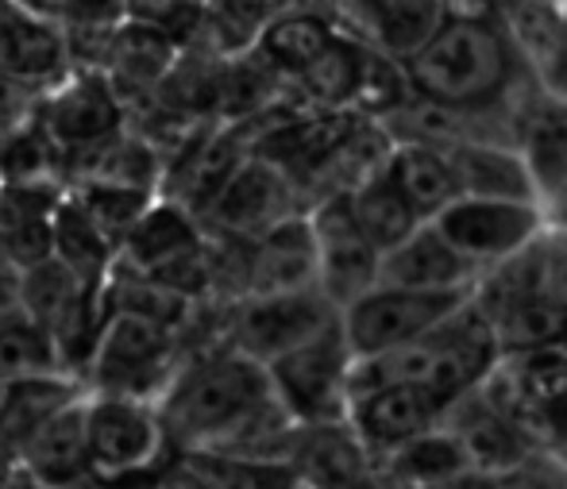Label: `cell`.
Instances as JSON below:
<instances>
[{"label": "cell", "instance_id": "9c48e42d", "mask_svg": "<svg viewBox=\"0 0 567 489\" xmlns=\"http://www.w3.org/2000/svg\"><path fill=\"white\" fill-rule=\"evenodd\" d=\"M309 223H313L317 254H321V293L343 312L379 285L382 254L359 228L351 194L317 200L309 208Z\"/></svg>", "mask_w": 567, "mask_h": 489}, {"label": "cell", "instance_id": "4316f807", "mask_svg": "<svg viewBox=\"0 0 567 489\" xmlns=\"http://www.w3.org/2000/svg\"><path fill=\"white\" fill-rule=\"evenodd\" d=\"M386 459H390L394 478L405 489H436L444 482H455V478L475 475L463 444L444 428V424L433 431H425V436H417L413 444L398 447V451L386 455Z\"/></svg>", "mask_w": 567, "mask_h": 489}, {"label": "cell", "instance_id": "8992f818", "mask_svg": "<svg viewBox=\"0 0 567 489\" xmlns=\"http://www.w3.org/2000/svg\"><path fill=\"white\" fill-rule=\"evenodd\" d=\"M35 119L62 155H82L127 132V104L105 70H74L54 90L39 93Z\"/></svg>", "mask_w": 567, "mask_h": 489}, {"label": "cell", "instance_id": "9a60e30c", "mask_svg": "<svg viewBox=\"0 0 567 489\" xmlns=\"http://www.w3.org/2000/svg\"><path fill=\"white\" fill-rule=\"evenodd\" d=\"M209 247V231L197 220L189 208H182L178 200L158 194L155 205L143 212V220L127 231V239L120 243L116 267L135 270V274H158V270L174 267V262L189 259V254Z\"/></svg>", "mask_w": 567, "mask_h": 489}, {"label": "cell", "instance_id": "484cf974", "mask_svg": "<svg viewBox=\"0 0 567 489\" xmlns=\"http://www.w3.org/2000/svg\"><path fill=\"white\" fill-rule=\"evenodd\" d=\"M390 174L402 186V194L410 197V205L417 208L425 220H436L444 208H452L460 200V178L452 170V158L444 150L429 147H394L390 155Z\"/></svg>", "mask_w": 567, "mask_h": 489}, {"label": "cell", "instance_id": "4dcf8cb0", "mask_svg": "<svg viewBox=\"0 0 567 489\" xmlns=\"http://www.w3.org/2000/svg\"><path fill=\"white\" fill-rule=\"evenodd\" d=\"M85 290H90V285L78 282L59 259L23 270V309H28V316L35 320L43 332H51V340H54V327L70 316V309L82 301Z\"/></svg>", "mask_w": 567, "mask_h": 489}, {"label": "cell", "instance_id": "8d00e7d4", "mask_svg": "<svg viewBox=\"0 0 567 489\" xmlns=\"http://www.w3.org/2000/svg\"><path fill=\"white\" fill-rule=\"evenodd\" d=\"M545 212H548V223H553V228L567 231V197L553 200V205H545Z\"/></svg>", "mask_w": 567, "mask_h": 489}, {"label": "cell", "instance_id": "7c38bea8", "mask_svg": "<svg viewBox=\"0 0 567 489\" xmlns=\"http://www.w3.org/2000/svg\"><path fill=\"white\" fill-rule=\"evenodd\" d=\"M449 405H444L436 393L421 389V386H386V389H371L359 393L351 400V431L363 444L367 455H394L398 447L413 444L425 431L441 428Z\"/></svg>", "mask_w": 567, "mask_h": 489}, {"label": "cell", "instance_id": "d6986e66", "mask_svg": "<svg viewBox=\"0 0 567 489\" xmlns=\"http://www.w3.org/2000/svg\"><path fill=\"white\" fill-rule=\"evenodd\" d=\"M452 170L460 178L463 197L478 200H537V178L529 170V158L517 143H467L449 150Z\"/></svg>", "mask_w": 567, "mask_h": 489}, {"label": "cell", "instance_id": "d590c367", "mask_svg": "<svg viewBox=\"0 0 567 489\" xmlns=\"http://www.w3.org/2000/svg\"><path fill=\"white\" fill-rule=\"evenodd\" d=\"M155 489H217V486H213L209 478L194 467V462H182V467L166 470L163 482H158Z\"/></svg>", "mask_w": 567, "mask_h": 489}, {"label": "cell", "instance_id": "d6a6232c", "mask_svg": "<svg viewBox=\"0 0 567 489\" xmlns=\"http://www.w3.org/2000/svg\"><path fill=\"white\" fill-rule=\"evenodd\" d=\"M478 489H567V455L537 451L502 475H483Z\"/></svg>", "mask_w": 567, "mask_h": 489}, {"label": "cell", "instance_id": "7402d4cb", "mask_svg": "<svg viewBox=\"0 0 567 489\" xmlns=\"http://www.w3.org/2000/svg\"><path fill=\"white\" fill-rule=\"evenodd\" d=\"M340 39V28L321 12H309V8H286L275 15L267 31H262L259 46L255 51L270 62L282 77L298 82L306 70H313L324 59L332 43Z\"/></svg>", "mask_w": 567, "mask_h": 489}, {"label": "cell", "instance_id": "ee69618b", "mask_svg": "<svg viewBox=\"0 0 567 489\" xmlns=\"http://www.w3.org/2000/svg\"><path fill=\"white\" fill-rule=\"evenodd\" d=\"M278 4H286V0H278Z\"/></svg>", "mask_w": 567, "mask_h": 489}, {"label": "cell", "instance_id": "277c9868", "mask_svg": "<svg viewBox=\"0 0 567 489\" xmlns=\"http://www.w3.org/2000/svg\"><path fill=\"white\" fill-rule=\"evenodd\" d=\"M475 293H417L398 290V285H374L371 293L340 312V324L355 358L390 355V351L421 343L452 316H460L475 301Z\"/></svg>", "mask_w": 567, "mask_h": 489}, {"label": "cell", "instance_id": "b9f144b4", "mask_svg": "<svg viewBox=\"0 0 567 489\" xmlns=\"http://www.w3.org/2000/svg\"><path fill=\"white\" fill-rule=\"evenodd\" d=\"M0 408H4V386H0Z\"/></svg>", "mask_w": 567, "mask_h": 489}, {"label": "cell", "instance_id": "52a82bcc", "mask_svg": "<svg viewBox=\"0 0 567 489\" xmlns=\"http://www.w3.org/2000/svg\"><path fill=\"white\" fill-rule=\"evenodd\" d=\"M436 228L449 236L460 254H467L478 270H494L502 262L525 254L548 228V212L537 200H478L460 197L436 216Z\"/></svg>", "mask_w": 567, "mask_h": 489}, {"label": "cell", "instance_id": "5b68a950", "mask_svg": "<svg viewBox=\"0 0 567 489\" xmlns=\"http://www.w3.org/2000/svg\"><path fill=\"white\" fill-rule=\"evenodd\" d=\"M340 324V309L321 290L278 293V296H244L228 320V347L255 363L270 366L275 358L306 347L309 340Z\"/></svg>", "mask_w": 567, "mask_h": 489}, {"label": "cell", "instance_id": "4fadbf2b", "mask_svg": "<svg viewBox=\"0 0 567 489\" xmlns=\"http://www.w3.org/2000/svg\"><path fill=\"white\" fill-rule=\"evenodd\" d=\"M483 282V270L449 243L433 220L421 223L405 243L379 259V285L417 293H475Z\"/></svg>", "mask_w": 567, "mask_h": 489}, {"label": "cell", "instance_id": "f35d334b", "mask_svg": "<svg viewBox=\"0 0 567 489\" xmlns=\"http://www.w3.org/2000/svg\"><path fill=\"white\" fill-rule=\"evenodd\" d=\"M436 489H478V475H467V478H455V482H444Z\"/></svg>", "mask_w": 567, "mask_h": 489}, {"label": "cell", "instance_id": "74e56055", "mask_svg": "<svg viewBox=\"0 0 567 489\" xmlns=\"http://www.w3.org/2000/svg\"><path fill=\"white\" fill-rule=\"evenodd\" d=\"M16 478H23L20 467H16V462L8 459V455H0V489H4L8 482H16Z\"/></svg>", "mask_w": 567, "mask_h": 489}, {"label": "cell", "instance_id": "1f68e13d", "mask_svg": "<svg viewBox=\"0 0 567 489\" xmlns=\"http://www.w3.org/2000/svg\"><path fill=\"white\" fill-rule=\"evenodd\" d=\"M525 267H529L533 293L567 312V231L548 223L545 236L525 251Z\"/></svg>", "mask_w": 567, "mask_h": 489}, {"label": "cell", "instance_id": "e0dca14e", "mask_svg": "<svg viewBox=\"0 0 567 489\" xmlns=\"http://www.w3.org/2000/svg\"><path fill=\"white\" fill-rule=\"evenodd\" d=\"M82 397H90L82 378L74 374H39V378H23L4 386V408H0V455L20 467V455L28 451V444L54 420L59 413H66L70 405H78Z\"/></svg>", "mask_w": 567, "mask_h": 489}, {"label": "cell", "instance_id": "5bb4252c", "mask_svg": "<svg viewBox=\"0 0 567 489\" xmlns=\"http://www.w3.org/2000/svg\"><path fill=\"white\" fill-rule=\"evenodd\" d=\"M444 428L463 444V451H467L478 478L502 475V470L525 462L529 455L545 451V447L533 444L514 420H506V416L483 397V389H471L467 397L455 400L449 408V416H444Z\"/></svg>", "mask_w": 567, "mask_h": 489}, {"label": "cell", "instance_id": "7bdbcfd3", "mask_svg": "<svg viewBox=\"0 0 567 489\" xmlns=\"http://www.w3.org/2000/svg\"><path fill=\"white\" fill-rule=\"evenodd\" d=\"M298 489H309V486H298Z\"/></svg>", "mask_w": 567, "mask_h": 489}, {"label": "cell", "instance_id": "836d02e7", "mask_svg": "<svg viewBox=\"0 0 567 489\" xmlns=\"http://www.w3.org/2000/svg\"><path fill=\"white\" fill-rule=\"evenodd\" d=\"M66 31H116L127 23V0H51Z\"/></svg>", "mask_w": 567, "mask_h": 489}, {"label": "cell", "instance_id": "cb8c5ba5", "mask_svg": "<svg viewBox=\"0 0 567 489\" xmlns=\"http://www.w3.org/2000/svg\"><path fill=\"white\" fill-rule=\"evenodd\" d=\"M351 208H355L359 228H363V236L371 239L379 254L394 251V247L405 243L421 223H429L425 216L410 205V197L402 194V186L394 181L390 166L374 174V178H367L359 189H351Z\"/></svg>", "mask_w": 567, "mask_h": 489}, {"label": "cell", "instance_id": "60d3db41", "mask_svg": "<svg viewBox=\"0 0 567 489\" xmlns=\"http://www.w3.org/2000/svg\"><path fill=\"white\" fill-rule=\"evenodd\" d=\"M545 4H553V8H564V12H567V0H545Z\"/></svg>", "mask_w": 567, "mask_h": 489}, {"label": "cell", "instance_id": "83f0119b", "mask_svg": "<svg viewBox=\"0 0 567 489\" xmlns=\"http://www.w3.org/2000/svg\"><path fill=\"white\" fill-rule=\"evenodd\" d=\"M39 374H66L51 332H43L28 316V309L4 312L0 316V386L39 378Z\"/></svg>", "mask_w": 567, "mask_h": 489}, {"label": "cell", "instance_id": "30bf717a", "mask_svg": "<svg viewBox=\"0 0 567 489\" xmlns=\"http://www.w3.org/2000/svg\"><path fill=\"white\" fill-rule=\"evenodd\" d=\"M85 436L97 478H124L151 467L166 444L163 413L147 400L93 397L85 400Z\"/></svg>", "mask_w": 567, "mask_h": 489}, {"label": "cell", "instance_id": "6da1fadb", "mask_svg": "<svg viewBox=\"0 0 567 489\" xmlns=\"http://www.w3.org/2000/svg\"><path fill=\"white\" fill-rule=\"evenodd\" d=\"M517 46L502 23L449 20L421 54L405 62L417 97L444 108L483 112L502 101L514 82Z\"/></svg>", "mask_w": 567, "mask_h": 489}, {"label": "cell", "instance_id": "ffe728a7", "mask_svg": "<svg viewBox=\"0 0 567 489\" xmlns=\"http://www.w3.org/2000/svg\"><path fill=\"white\" fill-rule=\"evenodd\" d=\"M367 43L398 62H410L449 23L444 0H355Z\"/></svg>", "mask_w": 567, "mask_h": 489}, {"label": "cell", "instance_id": "ab89813d", "mask_svg": "<svg viewBox=\"0 0 567 489\" xmlns=\"http://www.w3.org/2000/svg\"><path fill=\"white\" fill-rule=\"evenodd\" d=\"M12 267V259H8V247H4V236H0V270Z\"/></svg>", "mask_w": 567, "mask_h": 489}, {"label": "cell", "instance_id": "2e32d148", "mask_svg": "<svg viewBox=\"0 0 567 489\" xmlns=\"http://www.w3.org/2000/svg\"><path fill=\"white\" fill-rule=\"evenodd\" d=\"M85 400L59 413L20 455V475L43 489H82L97 478L90 459V436H85Z\"/></svg>", "mask_w": 567, "mask_h": 489}, {"label": "cell", "instance_id": "ac0fdd59", "mask_svg": "<svg viewBox=\"0 0 567 489\" xmlns=\"http://www.w3.org/2000/svg\"><path fill=\"white\" fill-rule=\"evenodd\" d=\"M178 59H182V46L174 43L166 31L151 28V23H140V20H127V23H120L113 31V39H109L105 74L127 104L132 93L147 97V93L163 90V82L171 77V70L178 66Z\"/></svg>", "mask_w": 567, "mask_h": 489}, {"label": "cell", "instance_id": "f1b7e54d", "mask_svg": "<svg viewBox=\"0 0 567 489\" xmlns=\"http://www.w3.org/2000/svg\"><path fill=\"white\" fill-rule=\"evenodd\" d=\"M109 296H113V309L124 312V316H140L155 327H166V332L182 335L194 316V304L189 296L166 290L158 285L155 278L147 274H135V270L116 267L113 278H109Z\"/></svg>", "mask_w": 567, "mask_h": 489}, {"label": "cell", "instance_id": "ba28073f", "mask_svg": "<svg viewBox=\"0 0 567 489\" xmlns=\"http://www.w3.org/2000/svg\"><path fill=\"white\" fill-rule=\"evenodd\" d=\"M301 216V189L278 163L251 155L244 170L231 178L217 205L205 216V231L231 239V243H255L270 228Z\"/></svg>", "mask_w": 567, "mask_h": 489}, {"label": "cell", "instance_id": "8fae6325", "mask_svg": "<svg viewBox=\"0 0 567 489\" xmlns=\"http://www.w3.org/2000/svg\"><path fill=\"white\" fill-rule=\"evenodd\" d=\"M244 274V296H278L321 290V254H317V236L309 212L270 228L255 243L244 247L239 259ZM239 296V301H244Z\"/></svg>", "mask_w": 567, "mask_h": 489}, {"label": "cell", "instance_id": "e575fe53", "mask_svg": "<svg viewBox=\"0 0 567 489\" xmlns=\"http://www.w3.org/2000/svg\"><path fill=\"white\" fill-rule=\"evenodd\" d=\"M189 4H197V0H127V20L163 28L171 15H178L182 8H189Z\"/></svg>", "mask_w": 567, "mask_h": 489}, {"label": "cell", "instance_id": "d4e9b609", "mask_svg": "<svg viewBox=\"0 0 567 489\" xmlns=\"http://www.w3.org/2000/svg\"><path fill=\"white\" fill-rule=\"evenodd\" d=\"M367 51H371L367 39L340 31V39L324 51V59L313 70H306L293 85H298L301 97L313 104L317 112H351L355 108L359 82H363Z\"/></svg>", "mask_w": 567, "mask_h": 489}, {"label": "cell", "instance_id": "44dd1931", "mask_svg": "<svg viewBox=\"0 0 567 489\" xmlns=\"http://www.w3.org/2000/svg\"><path fill=\"white\" fill-rule=\"evenodd\" d=\"M517 147L529 158L540 205L567 197V97L545 93L525 108Z\"/></svg>", "mask_w": 567, "mask_h": 489}, {"label": "cell", "instance_id": "f546056e", "mask_svg": "<svg viewBox=\"0 0 567 489\" xmlns=\"http://www.w3.org/2000/svg\"><path fill=\"white\" fill-rule=\"evenodd\" d=\"M70 194H74L78 205L93 216V223H97V228L113 239L116 251H120V243L127 239V231L143 220V212H147V208L158 200L155 189L116 186V181H85V186H74Z\"/></svg>", "mask_w": 567, "mask_h": 489}, {"label": "cell", "instance_id": "7a4b0ae2", "mask_svg": "<svg viewBox=\"0 0 567 489\" xmlns=\"http://www.w3.org/2000/svg\"><path fill=\"white\" fill-rule=\"evenodd\" d=\"M351 371H355V351H351L343 324H332L324 335L309 340L306 347L275 358L267 366L270 389L278 405L290 413L298 428H337L351 416Z\"/></svg>", "mask_w": 567, "mask_h": 489}, {"label": "cell", "instance_id": "603a6c76", "mask_svg": "<svg viewBox=\"0 0 567 489\" xmlns=\"http://www.w3.org/2000/svg\"><path fill=\"white\" fill-rule=\"evenodd\" d=\"M54 259L82 285H105L116 270V243L93 223V216L78 205L74 194H66L54 212Z\"/></svg>", "mask_w": 567, "mask_h": 489}, {"label": "cell", "instance_id": "3957f363", "mask_svg": "<svg viewBox=\"0 0 567 489\" xmlns=\"http://www.w3.org/2000/svg\"><path fill=\"white\" fill-rule=\"evenodd\" d=\"M182 335L155 327L140 316L116 312L101 335V347L85 371L93 397H127L158 405L182 371Z\"/></svg>", "mask_w": 567, "mask_h": 489}]
</instances>
